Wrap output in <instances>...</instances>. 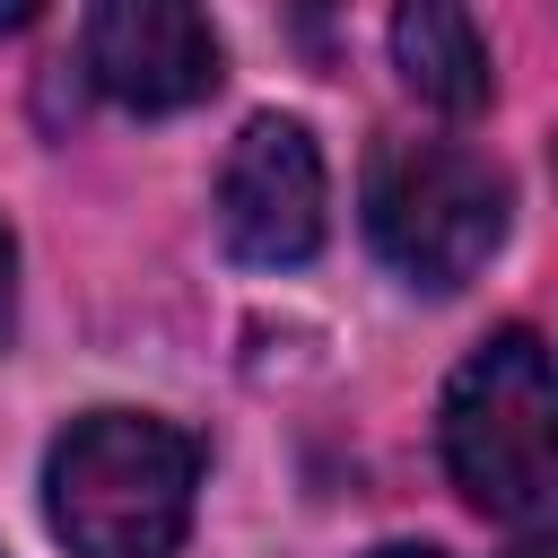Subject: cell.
Listing matches in <instances>:
<instances>
[{
	"mask_svg": "<svg viewBox=\"0 0 558 558\" xmlns=\"http://www.w3.org/2000/svg\"><path fill=\"white\" fill-rule=\"evenodd\" d=\"M201 497V445L157 410H87L44 462V514L70 558H174Z\"/></svg>",
	"mask_w": 558,
	"mask_h": 558,
	"instance_id": "cell-1",
	"label": "cell"
},
{
	"mask_svg": "<svg viewBox=\"0 0 558 558\" xmlns=\"http://www.w3.org/2000/svg\"><path fill=\"white\" fill-rule=\"evenodd\" d=\"M445 471L480 514L541 523L558 488V392L541 331L480 340L445 384Z\"/></svg>",
	"mask_w": 558,
	"mask_h": 558,
	"instance_id": "cell-2",
	"label": "cell"
},
{
	"mask_svg": "<svg viewBox=\"0 0 558 558\" xmlns=\"http://www.w3.org/2000/svg\"><path fill=\"white\" fill-rule=\"evenodd\" d=\"M366 235L410 288H462L506 244V174L453 140H384L366 166Z\"/></svg>",
	"mask_w": 558,
	"mask_h": 558,
	"instance_id": "cell-3",
	"label": "cell"
},
{
	"mask_svg": "<svg viewBox=\"0 0 558 558\" xmlns=\"http://www.w3.org/2000/svg\"><path fill=\"white\" fill-rule=\"evenodd\" d=\"M323 209H331V192H323L314 131L288 122V113L244 122L227 166H218V235H227V253L253 262V270H288V262H305L323 244Z\"/></svg>",
	"mask_w": 558,
	"mask_h": 558,
	"instance_id": "cell-4",
	"label": "cell"
},
{
	"mask_svg": "<svg viewBox=\"0 0 558 558\" xmlns=\"http://www.w3.org/2000/svg\"><path fill=\"white\" fill-rule=\"evenodd\" d=\"M78 61L131 113H183L218 87V35L183 0H105L78 35Z\"/></svg>",
	"mask_w": 558,
	"mask_h": 558,
	"instance_id": "cell-5",
	"label": "cell"
},
{
	"mask_svg": "<svg viewBox=\"0 0 558 558\" xmlns=\"http://www.w3.org/2000/svg\"><path fill=\"white\" fill-rule=\"evenodd\" d=\"M392 61H401V78H410L427 105H445V113H480L488 87H497L488 35H480L462 9H436V0H418V9L392 17Z\"/></svg>",
	"mask_w": 558,
	"mask_h": 558,
	"instance_id": "cell-6",
	"label": "cell"
},
{
	"mask_svg": "<svg viewBox=\"0 0 558 558\" xmlns=\"http://www.w3.org/2000/svg\"><path fill=\"white\" fill-rule=\"evenodd\" d=\"M9 323H17V235L0 218V349H9Z\"/></svg>",
	"mask_w": 558,
	"mask_h": 558,
	"instance_id": "cell-7",
	"label": "cell"
},
{
	"mask_svg": "<svg viewBox=\"0 0 558 558\" xmlns=\"http://www.w3.org/2000/svg\"><path fill=\"white\" fill-rule=\"evenodd\" d=\"M375 558H445V549H427V541H392V549H375Z\"/></svg>",
	"mask_w": 558,
	"mask_h": 558,
	"instance_id": "cell-8",
	"label": "cell"
},
{
	"mask_svg": "<svg viewBox=\"0 0 558 558\" xmlns=\"http://www.w3.org/2000/svg\"><path fill=\"white\" fill-rule=\"evenodd\" d=\"M514 558H558V549H549V541H523V549H514Z\"/></svg>",
	"mask_w": 558,
	"mask_h": 558,
	"instance_id": "cell-9",
	"label": "cell"
}]
</instances>
